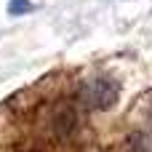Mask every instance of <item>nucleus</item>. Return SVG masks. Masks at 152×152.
<instances>
[{
  "mask_svg": "<svg viewBox=\"0 0 152 152\" xmlns=\"http://www.w3.org/2000/svg\"><path fill=\"white\" fill-rule=\"evenodd\" d=\"M43 123V134L48 142L53 144H69L83 123V107L77 104L75 96H59L53 102H48V107L40 115Z\"/></svg>",
  "mask_w": 152,
  "mask_h": 152,
  "instance_id": "obj_1",
  "label": "nucleus"
},
{
  "mask_svg": "<svg viewBox=\"0 0 152 152\" xmlns=\"http://www.w3.org/2000/svg\"><path fill=\"white\" fill-rule=\"evenodd\" d=\"M75 99L88 112H107L120 99V83L107 72H94V75L80 80Z\"/></svg>",
  "mask_w": 152,
  "mask_h": 152,
  "instance_id": "obj_2",
  "label": "nucleus"
},
{
  "mask_svg": "<svg viewBox=\"0 0 152 152\" xmlns=\"http://www.w3.org/2000/svg\"><path fill=\"white\" fill-rule=\"evenodd\" d=\"M123 152H152V142L144 131H134L128 134V139L123 142Z\"/></svg>",
  "mask_w": 152,
  "mask_h": 152,
  "instance_id": "obj_3",
  "label": "nucleus"
},
{
  "mask_svg": "<svg viewBox=\"0 0 152 152\" xmlns=\"http://www.w3.org/2000/svg\"><path fill=\"white\" fill-rule=\"evenodd\" d=\"M32 11V3L29 0H8V13L11 16H24Z\"/></svg>",
  "mask_w": 152,
  "mask_h": 152,
  "instance_id": "obj_4",
  "label": "nucleus"
},
{
  "mask_svg": "<svg viewBox=\"0 0 152 152\" xmlns=\"http://www.w3.org/2000/svg\"><path fill=\"white\" fill-rule=\"evenodd\" d=\"M21 152H45V150H40V147H29V150H21Z\"/></svg>",
  "mask_w": 152,
  "mask_h": 152,
  "instance_id": "obj_5",
  "label": "nucleus"
}]
</instances>
